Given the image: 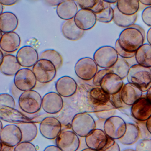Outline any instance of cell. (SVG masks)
Returning <instances> with one entry per match:
<instances>
[{
	"label": "cell",
	"instance_id": "10",
	"mask_svg": "<svg viewBox=\"0 0 151 151\" xmlns=\"http://www.w3.org/2000/svg\"><path fill=\"white\" fill-rule=\"evenodd\" d=\"M56 145L63 151H76L80 145L78 136L73 131H61L56 138Z\"/></svg>",
	"mask_w": 151,
	"mask_h": 151
},
{
	"label": "cell",
	"instance_id": "41",
	"mask_svg": "<svg viewBox=\"0 0 151 151\" xmlns=\"http://www.w3.org/2000/svg\"><path fill=\"white\" fill-rule=\"evenodd\" d=\"M13 151H37L35 146L29 142H21L15 146Z\"/></svg>",
	"mask_w": 151,
	"mask_h": 151
},
{
	"label": "cell",
	"instance_id": "18",
	"mask_svg": "<svg viewBox=\"0 0 151 151\" xmlns=\"http://www.w3.org/2000/svg\"><path fill=\"white\" fill-rule=\"evenodd\" d=\"M76 24L83 31L92 29L96 23L97 19L95 13L90 10H79L74 18Z\"/></svg>",
	"mask_w": 151,
	"mask_h": 151
},
{
	"label": "cell",
	"instance_id": "21",
	"mask_svg": "<svg viewBox=\"0 0 151 151\" xmlns=\"http://www.w3.org/2000/svg\"><path fill=\"white\" fill-rule=\"evenodd\" d=\"M120 94L124 104L130 106L143 96V92L140 89L129 83L124 84L121 90Z\"/></svg>",
	"mask_w": 151,
	"mask_h": 151
},
{
	"label": "cell",
	"instance_id": "31",
	"mask_svg": "<svg viewBox=\"0 0 151 151\" xmlns=\"http://www.w3.org/2000/svg\"><path fill=\"white\" fill-rule=\"evenodd\" d=\"M116 7L122 14L132 16L137 13L140 7V2L138 0H119L117 1Z\"/></svg>",
	"mask_w": 151,
	"mask_h": 151
},
{
	"label": "cell",
	"instance_id": "38",
	"mask_svg": "<svg viewBox=\"0 0 151 151\" xmlns=\"http://www.w3.org/2000/svg\"><path fill=\"white\" fill-rule=\"evenodd\" d=\"M136 125L137 126L140 132V139H151V134L146 127V121H138L136 120Z\"/></svg>",
	"mask_w": 151,
	"mask_h": 151
},
{
	"label": "cell",
	"instance_id": "29",
	"mask_svg": "<svg viewBox=\"0 0 151 151\" xmlns=\"http://www.w3.org/2000/svg\"><path fill=\"white\" fill-rule=\"evenodd\" d=\"M137 64L147 68H151V45L145 43L142 45L135 53Z\"/></svg>",
	"mask_w": 151,
	"mask_h": 151
},
{
	"label": "cell",
	"instance_id": "27",
	"mask_svg": "<svg viewBox=\"0 0 151 151\" xmlns=\"http://www.w3.org/2000/svg\"><path fill=\"white\" fill-rule=\"evenodd\" d=\"M140 139V132L137 126L132 123H127L126 133L119 141L125 145H130L136 143Z\"/></svg>",
	"mask_w": 151,
	"mask_h": 151
},
{
	"label": "cell",
	"instance_id": "43",
	"mask_svg": "<svg viewBox=\"0 0 151 151\" xmlns=\"http://www.w3.org/2000/svg\"><path fill=\"white\" fill-rule=\"evenodd\" d=\"M114 48L117 51L118 55L120 56L122 58H124V59H129V58H131L135 57L136 52L135 53H128V52H126V51L123 50L119 46L118 40L115 42Z\"/></svg>",
	"mask_w": 151,
	"mask_h": 151
},
{
	"label": "cell",
	"instance_id": "7",
	"mask_svg": "<svg viewBox=\"0 0 151 151\" xmlns=\"http://www.w3.org/2000/svg\"><path fill=\"white\" fill-rule=\"evenodd\" d=\"M127 123L119 116H114L104 122V131L110 138L113 140H119L126 133Z\"/></svg>",
	"mask_w": 151,
	"mask_h": 151
},
{
	"label": "cell",
	"instance_id": "12",
	"mask_svg": "<svg viewBox=\"0 0 151 151\" xmlns=\"http://www.w3.org/2000/svg\"><path fill=\"white\" fill-rule=\"evenodd\" d=\"M131 115L136 120L146 121L151 116V103L146 95H143L133 105L131 106Z\"/></svg>",
	"mask_w": 151,
	"mask_h": 151
},
{
	"label": "cell",
	"instance_id": "25",
	"mask_svg": "<svg viewBox=\"0 0 151 151\" xmlns=\"http://www.w3.org/2000/svg\"><path fill=\"white\" fill-rule=\"evenodd\" d=\"M62 32L66 39L73 41L81 39L84 34V31L78 28L76 25L74 19L64 22L62 25Z\"/></svg>",
	"mask_w": 151,
	"mask_h": 151
},
{
	"label": "cell",
	"instance_id": "63",
	"mask_svg": "<svg viewBox=\"0 0 151 151\" xmlns=\"http://www.w3.org/2000/svg\"><path fill=\"white\" fill-rule=\"evenodd\" d=\"M122 151H136L135 150H133V149H126V150H123Z\"/></svg>",
	"mask_w": 151,
	"mask_h": 151
},
{
	"label": "cell",
	"instance_id": "35",
	"mask_svg": "<svg viewBox=\"0 0 151 151\" xmlns=\"http://www.w3.org/2000/svg\"><path fill=\"white\" fill-rule=\"evenodd\" d=\"M40 59L48 60L52 63L57 70L63 65V58L60 53L54 49H48L42 52Z\"/></svg>",
	"mask_w": 151,
	"mask_h": 151
},
{
	"label": "cell",
	"instance_id": "59",
	"mask_svg": "<svg viewBox=\"0 0 151 151\" xmlns=\"http://www.w3.org/2000/svg\"><path fill=\"white\" fill-rule=\"evenodd\" d=\"M106 2L111 4L117 3L118 1H104Z\"/></svg>",
	"mask_w": 151,
	"mask_h": 151
},
{
	"label": "cell",
	"instance_id": "36",
	"mask_svg": "<svg viewBox=\"0 0 151 151\" xmlns=\"http://www.w3.org/2000/svg\"><path fill=\"white\" fill-rule=\"evenodd\" d=\"M95 15L97 21L101 23H109L113 19L114 9L111 4L106 2L104 8L100 12Z\"/></svg>",
	"mask_w": 151,
	"mask_h": 151
},
{
	"label": "cell",
	"instance_id": "40",
	"mask_svg": "<svg viewBox=\"0 0 151 151\" xmlns=\"http://www.w3.org/2000/svg\"><path fill=\"white\" fill-rule=\"evenodd\" d=\"M136 151H151V139H140L137 144Z\"/></svg>",
	"mask_w": 151,
	"mask_h": 151
},
{
	"label": "cell",
	"instance_id": "57",
	"mask_svg": "<svg viewBox=\"0 0 151 151\" xmlns=\"http://www.w3.org/2000/svg\"><path fill=\"white\" fill-rule=\"evenodd\" d=\"M146 97L148 100L151 103V88L147 91Z\"/></svg>",
	"mask_w": 151,
	"mask_h": 151
},
{
	"label": "cell",
	"instance_id": "32",
	"mask_svg": "<svg viewBox=\"0 0 151 151\" xmlns=\"http://www.w3.org/2000/svg\"><path fill=\"white\" fill-rule=\"evenodd\" d=\"M116 109L111 100L102 105L94 106V113L98 119L105 121L114 116Z\"/></svg>",
	"mask_w": 151,
	"mask_h": 151
},
{
	"label": "cell",
	"instance_id": "17",
	"mask_svg": "<svg viewBox=\"0 0 151 151\" xmlns=\"http://www.w3.org/2000/svg\"><path fill=\"white\" fill-rule=\"evenodd\" d=\"M0 120L18 125L21 123L33 122L31 119L18 110L15 108L6 106L0 108Z\"/></svg>",
	"mask_w": 151,
	"mask_h": 151
},
{
	"label": "cell",
	"instance_id": "23",
	"mask_svg": "<svg viewBox=\"0 0 151 151\" xmlns=\"http://www.w3.org/2000/svg\"><path fill=\"white\" fill-rule=\"evenodd\" d=\"M78 11L77 4L74 1L72 0L63 1L57 6L58 16L66 21L74 19Z\"/></svg>",
	"mask_w": 151,
	"mask_h": 151
},
{
	"label": "cell",
	"instance_id": "9",
	"mask_svg": "<svg viewBox=\"0 0 151 151\" xmlns=\"http://www.w3.org/2000/svg\"><path fill=\"white\" fill-rule=\"evenodd\" d=\"M37 81L32 70L28 68L20 69L14 76V85L23 92L34 88Z\"/></svg>",
	"mask_w": 151,
	"mask_h": 151
},
{
	"label": "cell",
	"instance_id": "47",
	"mask_svg": "<svg viewBox=\"0 0 151 151\" xmlns=\"http://www.w3.org/2000/svg\"><path fill=\"white\" fill-rule=\"evenodd\" d=\"M105 4L106 2L104 1L97 0L96 5L91 10L95 14H97L100 12L104 8Z\"/></svg>",
	"mask_w": 151,
	"mask_h": 151
},
{
	"label": "cell",
	"instance_id": "16",
	"mask_svg": "<svg viewBox=\"0 0 151 151\" xmlns=\"http://www.w3.org/2000/svg\"><path fill=\"white\" fill-rule=\"evenodd\" d=\"M0 140L9 146L15 147L22 141L21 131L17 125H6L0 133Z\"/></svg>",
	"mask_w": 151,
	"mask_h": 151
},
{
	"label": "cell",
	"instance_id": "64",
	"mask_svg": "<svg viewBox=\"0 0 151 151\" xmlns=\"http://www.w3.org/2000/svg\"><path fill=\"white\" fill-rule=\"evenodd\" d=\"M2 36V33L0 31V41H1V39Z\"/></svg>",
	"mask_w": 151,
	"mask_h": 151
},
{
	"label": "cell",
	"instance_id": "28",
	"mask_svg": "<svg viewBox=\"0 0 151 151\" xmlns=\"http://www.w3.org/2000/svg\"><path fill=\"white\" fill-rule=\"evenodd\" d=\"M114 9V22L115 24L122 28H129L134 24L138 17L137 13L132 15L127 16L124 15L119 11L116 6Z\"/></svg>",
	"mask_w": 151,
	"mask_h": 151
},
{
	"label": "cell",
	"instance_id": "54",
	"mask_svg": "<svg viewBox=\"0 0 151 151\" xmlns=\"http://www.w3.org/2000/svg\"><path fill=\"white\" fill-rule=\"evenodd\" d=\"M147 41L149 44L151 45V27L149 29L146 35Z\"/></svg>",
	"mask_w": 151,
	"mask_h": 151
},
{
	"label": "cell",
	"instance_id": "3",
	"mask_svg": "<svg viewBox=\"0 0 151 151\" xmlns=\"http://www.w3.org/2000/svg\"><path fill=\"white\" fill-rule=\"evenodd\" d=\"M71 128L78 136L85 137L96 129V122L88 114L80 113L76 114L73 119Z\"/></svg>",
	"mask_w": 151,
	"mask_h": 151
},
{
	"label": "cell",
	"instance_id": "19",
	"mask_svg": "<svg viewBox=\"0 0 151 151\" xmlns=\"http://www.w3.org/2000/svg\"><path fill=\"white\" fill-rule=\"evenodd\" d=\"M124 83L120 77L110 73L104 76L100 82V88L112 95L120 91Z\"/></svg>",
	"mask_w": 151,
	"mask_h": 151
},
{
	"label": "cell",
	"instance_id": "62",
	"mask_svg": "<svg viewBox=\"0 0 151 151\" xmlns=\"http://www.w3.org/2000/svg\"><path fill=\"white\" fill-rule=\"evenodd\" d=\"M3 124L2 123L1 121L0 120V133H1V131L2 129H3Z\"/></svg>",
	"mask_w": 151,
	"mask_h": 151
},
{
	"label": "cell",
	"instance_id": "48",
	"mask_svg": "<svg viewBox=\"0 0 151 151\" xmlns=\"http://www.w3.org/2000/svg\"><path fill=\"white\" fill-rule=\"evenodd\" d=\"M11 92L14 98L16 99H19L20 95L23 93V91H21L18 89L15 86L14 84H13V85L12 86Z\"/></svg>",
	"mask_w": 151,
	"mask_h": 151
},
{
	"label": "cell",
	"instance_id": "50",
	"mask_svg": "<svg viewBox=\"0 0 151 151\" xmlns=\"http://www.w3.org/2000/svg\"><path fill=\"white\" fill-rule=\"evenodd\" d=\"M16 0H0V3L3 6H10L14 5L17 3Z\"/></svg>",
	"mask_w": 151,
	"mask_h": 151
},
{
	"label": "cell",
	"instance_id": "1",
	"mask_svg": "<svg viewBox=\"0 0 151 151\" xmlns=\"http://www.w3.org/2000/svg\"><path fill=\"white\" fill-rule=\"evenodd\" d=\"M118 40L123 50L128 53H135L143 45L145 39L139 30L129 27L121 32Z\"/></svg>",
	"mask_w": 151,
	"mask_h": 151
},
{
	"label": "cell",
	"instance_id": "2",
	"mask_svg": "<svg viewBox=\"0 0 151 151\" xmlns=\"http://www.w3.org/2000/svg\"><path fill=\"white\" fill-rule=\"evenodd\" d=\"M128 82L138 87L143 92L151 88V70L138 64L130 67L127 76Z\"/></svg>",
	"mask_w": 151,
	"mask_h": 151
},
{
	"label": "cell",
	"instance_id": "58",
	"mask_svg": "<svg viewBox=\"0 0 151 151\" xmlns=\"http://www.w3.org/2000/svg\"><path fill=\"white\" fill-rule=\"evenodd\" d=\"M4 54L3 53L2 50L0 49V65L2 63L3 59L4 58Z\"/></svg>",
	"mask_w": 151,
	"mask_h": 151
},
{
	"label": "cell",
	"instance_id": "11",
	"mask_svg": "<svg viewBox=\"0 0 151 151\" xmlns=\"http://www.w3.org/2000/svg\"><path fill=\"white\" fill-rule=\"evenodd\" d=\"M40 131L43 137L49 140H54L62 131V124L55 117H47L41 122Z\"/></svg>",
	"mask_w": 151,
	"mask_h": 151
},
{
	"label": "cell",
	"instance_id": "24",
	"mask_svg": "<svg viewBox=\"0 0 151 151\" xmlns=\"http://www.w3.org/2000/svg\"><path fill=\"white\" fill-rule=\"evenodd\" d=\"M21 66L14 55L8 54L4 56L2 63L0 65V71L7 76H13L20 70Z\"/></svg>",
	"mask_w": 151,
	"mask_h": 151
},
{
	"label": "cell",
	"instance_id": "13",
	"mask_svg": "<svg viewBox=\"0 0 151 151\" xmlns=\"http://www.w3.org/2000/svg\"><path fill=\"white\" fill-rule=\"evenodd\" d=\"M111 138L99 129H95L85 137V143L90 149L100 151L109 143Z\"/></svg>",
	"mask_w": 151,
	"mask_h": 151
},
{
	"label": "cell",
	"instance_id": "22",
	"mask_svg": "<svg viewBox=\"0 0 151 151\" xmlns=\"http://www.w3.org/2000/svg\"><path fill=\"white\" fill-rule=\"evenodd\" d=\"M20 43L21 40L17 33L15 32L7 33L2 35L0 48L6 53H14L19 49Z\"/></svg>",
	"mask_w": 151,
	"mask_h": 151
},
{
	"label": "cell",
	"instance_id": "61",
	"mask_svg": "<svg viewBox=\"0 0 151 151\" xmlns=\"http://www.w3.org/2000/svg\"><path fill=\"white\" fill-rule=\"evenodd\" d=\"M81 151H98L95 150H92V149H90V148H86V149H83Z\"/></svg>",
	"mask_w": 151,
	"mask_h": 151
},
{
	"label": "cell",
	"instance_id": "30",
	"mask_svg": "<svg viewBox=\"0 0 151 151\" xmlns=\"http://www.w3.org/2000/svg\"><path fill=\"white\" fill-rule=\"evenodd\" d=\"M22 134L21 142H31L33 141L37 136L38 129L33 122H26L18 124Z\"/></svg>",
	"mask_w": 151,
	"mask_h": 151
},
{
	"label": "cell",
	"instance_id": "8",
	"mask_svg": "<svg viewBox=\"0 0 151 151\" xmlns=\"http://www.w3.org/2000/svg\"><path fill=\"white\" fill-rule=\"evenodd\" d=\"M76 74L83 81H90L93 79L98 72V66L92 58H83L76 63Z\"/></svg>",
	"mask_w": 151,
	"mask_h": 151
},
{
	"label": "cell",
	"instance_id": "46",
	"mask_svg": "<svg viewBox=\"0 0 151 151\" xmlns=\"http://www.w3.org/2000/svg\"><path fill=\"white\" fill-rule=\"evenodd\" d=\"M100 151H121L119 144L111 138L107 145Z\"/></svg>",
	"mask_w": 151,
	"mask_h": 151
},
{
	"label": "cell",
	"instance_id": "52",
	"mask_svg": "<svg viewBox=\"0 0 151 151\" xmlns=\"http://www.w3.org/2000/svg\"><path fill=\"white\" fill-rule=\"evenodd\" d=\"M43 151H63L56 145H49L46 147Z\"/></svg>",
	"mask_w": 151,
	"mask_h": 151
},
{
	"label": "cell",
	"instance_id": "60",
	"mask_svg": "<svg viewBox=\"0 0 151 151\" xmlns=\"http://www.w3.org/2000/svg\"><path fill=\"white\" fill-rule=\"evenodd\" d=\"M4 7L0 3V15L3 13V11Z\"/></svg>",
	"mask_w": 151,
	"mask_h": 151
},
{
	"label": "cell",
	"instance_id": "56",
	"mask_svg": "<svg viewBox=\"0 0 151 151\" xmlns=\"http://www.w3.org/2000/svg\"><path fill=\"white\" fill-rule=\"evenodd\" d=\"M139 2L144 5L151 6V0H141Z\"/></svg>",
	"mask_w": 151,
	"mask_h": 151
},
{
	"label": "cell",
	"instance_id": "15",
	"mask_svg": "<svg viewBox=\"0 0 151 151\" xmlns=\"http://www.w3.org/2000/svg\"><path fill=\"white\" fill-rule=\"evenodd\" d=\"M16 57L20 66L26 68L33 67L39 60L37 50L29 46L20 48L17 52Z\"/></svg>",
	"mask_w": 151,
	"mask_h": 151
},
{
	"label": "cell",
	"instance_id": "34",
	"mask_svg": "<svg viewBox=\"0 0 151 151\" xmlns=\"http://www.w3.org/2000/svg\"><path fill=\"white\" fill-rule=\"evenodd\" d=\"M130 67L129 64L126 59L119 57L116 63L109 69L111 73L118 75L123 80L127 77Z\"/></svg>",
	"mask_w": 151,
	"mask_h": 151
},
{
	"label": "cell",
	"instance_id": "51",
	"mask_svg": "<svg viewBox=\"0 0 151 151\" xmlns=\"http://www.w3.org/2000/svg\"><path fill=\"white\" fill-rule=\"evenodd\" d=\"M130 27H133V28H136V29L139 30V31L142 33L145 39L146 34H145V31L144 29H143V28L142 27H141V26L139 25L134 24L132 26Z\"/></svg>",
	"mask_w": 151,
	"mask_h": 151
},
{
	"label": "cell",
	"instance_id": "49",
	"mask_svg": "<svg viewBox=\"0 0 151 151\" xmlns=\"http://www.w3.org/2000/svg\"><path fill=\"white\" fill-rule=\"evenodd\" d=\"M13 150L14 147L7 145L0 140V151H13Z\"/></svg>",
	"mask_w": 151,
	"mask_h": 151
},
{
	"label": "cell",
	"instance_id": "44",
	"mask_svg": "<svg viewBox=\"0 0 151 151\" xmlns=\"http://www.w3.org/2000/svg\"><path fill=\"white\" fill-rule=\"evenodd\" d=\"M97 0H79L76 1L77 5L82 9L91 10L96 4Z\"/></svg>",
	"mask_w": 151,
	"mask_h": 151
},
{
	"label": "cell",
	"instance_id": "55",
	"mask_svg": "<svg viewBox=\"0 0 151 151\" xmlns=\"http://www.w3.org/2000/svg\"><path fill=\"white\" fill-rule=\"evenodd\" d=\"M146 124L147 129L151 134V116L146 121Z\"/></svg>",
	"mask_w": 151,
	"mask_h": 151
},
{
	"label": "cell",
	"instance_id": "4",
	"mask_svg": "<svg viewBox=\"0 0 151 151\" xmlns=\"http://www.w3.org/2000/svg\"><path fill=\"white\" fill-rule=\"evenodd\" d=\"M42 98L35 91H27L21 94L18 99L19 108L28 114L38 112L42 107Z\"/></svg>",
	"mask_w": 151,
	"mask_h": 151
},
{
	"label": "cell",
	"instance_id": "39",
	"mask_svg": "<svg viewBox=\"0 0 151 151\" xmlns=\"http://www.w3.org/2000/svg\"><path fill=\"white\" fill-rule=\"evenodd\" d=\"M110 100L116 109L127 108L130 107V106L126 105L123 103L121 97L120 91L116 94L110 95Z\"/></svg>",
	"mask_w": 151,
	"mask_h": 151
},
{
	"label": "cell",
	"instance_id": "42",
	"mask_svg": "<svg viewBox=\"0 0 151 151\" xmlns=\"http://www.w3.org/2000/svg\"><path fill=\"white\" fill-rule=\"evenodd\" d=\"M111 73L109 69H104L99 71L96 73L93 79V84L97 87H100V82L102 79L107 73Z\"/></svg>",
	"mask_w": 151,
	"mask_h": 151
},
{
	"label": "cell",
	"instance_id": "5",
	"mask_svg": "<svg viewBox=\"0 0 151 151\" xmlns=\"http://www.w3.org/2000/svg\"><path fill=\"white\" fill-rule=\"evenodd\" d=\"M32 71L38 82L46 83L50 82L55 77L57 69L50 61L39 59L33 66Z\"/></svg>",
	"mask_w": 151,
	"mask_h": 151
},
{
	"label": "cell",
	"instance_id": "26",
	"mask_svg": "<svg viewBox=\"0 0 151 151\" xmlns=\"http://www.w3.org/2000/svg\"><path fill=\"white\" fill-rule=\"evenodd\" d=\"M18 25V19L10 12H3L0 15V31L4 34L14 32Z\"/></svg>",
	"mask_w": 151,
	"mask_h": 151
},
{
	"label": "cell",
	"instance_id": "45",
	"mask_svg": "<svg viewBox=\"0 0 151 151\" xmlns=\"http://www.w3.org/2000/svg\"><path fill=\"white\" fill-rule=\"evenodd\" d=\"M142 17L144 23L148 26L151 27V6L144 9L142 12Z\"/></svg>",
	"mask_w": 151,
	"mask_h": 151
},
{
	"label": "cell",
	"instance_id": "37",
	"mask_svg": "<svg viewBox=\"0 0 151 151\" xmlns=\"http://www.w3.org/2000/svg\"><path fill=\"white\" fill-rule=\"evenodd\" d=\"M16 104L14 97L8 93L0 94V108L3 106L15 108Z\"/></svg>",
	"mask_w": 151,
	"mask_h": 151
},
{
	"label": "cell",
	"instance_id": "20",
	"mask_svg": "<svg viewBox=\"0 0 151 151\" xmlns=\"http://www.w3.org/2000/svg\"><path fill=\"white\" fill-rule=\"evenodd\" d=\"M55 88L57 93L61 96L69 97L75 94L77 85L73 78L65 76L57 80L55 83Z\"/></svg>",
	"mask_w": 151,
	"mask_h": 151
},
{
	"label": "cell",
	"instance_id": "53",
	"mask_svg": "<svg viewBox=\"0 0 151 151\" xmlns=\"http://www.w3.org/2000/svg\"><path fill=\"white\" fill-rule=\"evenodd\" d=\"M63 1H46V4L50 6H57Z\"/></svg>",
	"mask_w": 151,
	"mask_h": 151
},
{
	"label": "cell",
	"instance_id": "33",
	"mask_svg": "<svg viewBox=\"0 0 151 151\" xmlns=\"http://www.w3.org/2000/svg\"><path fill=\"white\" fill-rule=\"evenodd\" d=\"M90 99L94 106L102 105L110 100V95L100 87L93 88L89 92Z\"/></svg>",
	"mask_w": 151,
	"mask_h": 151
},
{
	"label": "cell",
	"instance_id": "6",
	"mask_svg": "<svg viewBox=\"0 0 151 151\" xmlns=\"http://www.w3.org/2000/svg\"><path fill=\"white\" fill-rule=\"evenodd\" d=\"M119 55L115 48L111 46H103L95 51L93 60L98 66L109 69L116 63Z\"/></svg>",
	"mask_w": 151,
	"mask_h": 151
},
{
	"label": "cell",
	"instance_id": "14",
	"mask_svg": "<svg viewBox=\"0 0 151 151\" xmlns=\"http://www.w3.org/2000/svg\"><path fill=\"white\" fill-rule=\"evenodd\" d=\"M63 106L62 97L56 92H48L42 97V107L47 113L55 114L62 110Z\"/></svg>",
	"mask_w": 151,
	"mask_h": 151
}]
</instances>
